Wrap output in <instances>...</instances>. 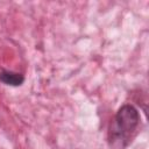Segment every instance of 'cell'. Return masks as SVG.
Listing matches in <instances>:
<instances>
[{"instance_id":"obj_2","label":"cell","mask_w":149,"mask_h":149,"mask_svg":"<svg viewBox=\"0 0 149 149\" xmlns=\"http://www.w3.org/2000/svg\"><path fill=\"white\" fill-rule=\"evenodd\" d=\"M24 80V77L21 73L8 71V70H2L0 72V81H2L6 85L10 86H20Z\"/></svg>"},{"instance_id":"obj_1","label":"cell","mask_w":149,"mask_h":149,"mask_svg":"<svg viewBox=\"0 0 149 149\" xmlns=\"http://www.w3.org/2000/svg\"><path fill=\"white\" fill-rule=\"evenodd\" d=\"M140 123L137 109L129 104L121 106L111 122L108 130V143L113 149H123L130 142Z\"/></svg>"}]
</instances>
